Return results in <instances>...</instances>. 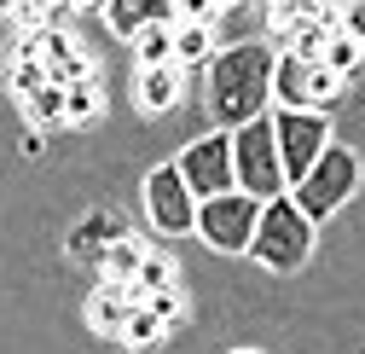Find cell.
Masks as SVG:
<instances>
[{
  "label": "cell",
  "mask_w": 365,
  "mask_h": 354,
  "mask_svg": "<svg viewBox=\"0 0 365 354\" xmlns=\"http://www.w3.org/2000/svg\"><path fill=\"white\" fill-rule=\"evenodd\" d=\"M267 87H272V47H261V41H238L209 59V111L220 134L267 111Z\"/></svg>",
  "instance_id": "cell-1"
},
{
  "label": "cell",
  "mask_w": 365,
  "mask_h": 354,
  "mask_svg": "<svg viewBox=\"0 0 365 354\" xmlns=\"http://www.w3.org/2000/svg\"><path fill=\"white\" fill-rule=\"evenodd\" d=\"M70 12H76L70 0H53V6H47V29H64V24H70Z\"/></svg>",
  "instance_id": "cell-24"
},
{
  "label": "cell",
  "mask_w": 365,
  "mask_h": 354,
  "mask_svg": "<svg viewBox=\"0 0 365 354\" xmlns=\"http://www.w3.org/2000/svg\"><path fill=\"white\" fill-rule=\"evenodd\" d=\"M122 238H128V221H122L116 209H93V215H81V221H76V233H70V256H76V261H93V268H99L105 250L122 244Z\"/></svg>",
  "instance_id": "cell-9"
},
{
  "label": "cell",
  "mask_w": 365,
  "mask_h": 354,
  "mask_svg": "<svg viewBox=\"0 0 365 354\" xmlns=\"http://www.w3.org/2000/svg\"><path fill=\"white\" fill-rule=\"evenodd\" d=\"M232 181L255 203L284 198V168H279V146H272V122L267 116L244 122L238 134H232Z\"/></svg>",
  "instance_id": "cell-3"
},
{
  "label": "cell",
  "mask_w": 365,
  "mask_h": 354,
  "mask_svg": "<svg viewBox=\"0 0 365 354\" xmlns=\"http://www.w3.org/2000/svg\"><path fill=\"white\" fill-rule=\"evenodd\" d=\"M325 47H331V29L319 24V18H302L284 35V59H302V64H325Z\"/></svg>",
  "instance_id": "cell-13"
},
{
  "label": "cell",
  "mask_w": 365,
  "mask_h": 354,
  "mask_svg": "<svg viewBox=\"0 0 365 354\" xmlns=\"http://www.w3.org/2000/svg\"><path fill=\"white\" fill-rule=\"evenodd\" d=\"M133 53H140V70H163V64H174V24H168V18L145 24L140 35H133Z\"/></svg>",
  "instance_id": "cell-12"
},
{
  "label": "cell",
  "mask_w": 365,
  "mask_h": 354,
  "mask_svg": "<svg viewBox=\"0 0 365 354\" xmlns=\"http://www.w3.org/2000/svg\"><path fill=\"white\" fill-rule=\"evenodd\" d=\"M145 314L168 331V325H180V314H186V296H180V290H151L145 296Z\"/></svg>",
  "instance_id": "cell-22"
},
{
  "label": "cell",
  "mask_w": 365,
  "mask_h": 354,
  "mask_svg": "<svg viewBox=\"0 0 365 354\" xmlns=\"http://www.w3.org/2000/svg\"><path fill=\"white\" fill-rule=\"evenodd\" d=\"M180 87H186V76H180L174 64H163V70H140V81H133V99H140V111H174L180 105Z\"/></svg>",
  "instance_id": "cell-10"
},
{
  "label": "cell",
  "mask_w": 365,
  "mask_h": 354,
  "mask_svg": "<svg viewBox=\"0 0 365 354\" xmlns=\"http://www.w3.org/2000/svg\"><path fill=\"white\" fill-rule=\"evenodd\" d=\"M359 59H365V47H354L348 35H331V47H325V70H331V76L348 81V76L359 70Z\"/></svg>",
  "instance_id": "cell-21"
},
{
  "label": "cell",
  "mask_w": 365,
  "mask_h": 354,
  "mask_svg": "<svg viewBox=\"0 0 365 354\" xmlns=\"http://www.w3.org/2000/svg\"><path fill=\"white\" fill-rule=\"evenodd\" d=\"M140 261H145V244L128 233V238L110 244L105 261H99V268H105V285H133V279H140Z\"/></svg>",
  "instance_id": "cell-15"
},
{
  "label": "cell",
  "mask_w": 365,
  "mask_h": 354,
  "mask_svg": "<svg viewBox=\"0 0 365 354\" xmlns=\"http://www.w3.org/2000/svg\"><path fill=\"white\" fill-rule=\"evenodd\" d=\"M99 111H105L99 76H93V81H76V87H64V122H93Z\"/></svg>",
  "instance_id": "cell-18"
},
{
  "label": "cell",
  "mask_w": 365,
  "mask_h": 354,
  "mask_svg": "<svg viewBox=\"0 0 365 354\" xmlns=\"http://www.w3.org/2000/svg\"><path fill=\"white\" fill-rule=\"evenodd\" d=\"M302 18H313V6H307V0H272V6H267V29L279 35V41H284Z\"/></svg>",
  "instance_id": "cell-20"
},
{
  "label": "cell",
  "mask_w": 365,
  "mask_h": 354,
  "mask_svg": "<svg viewBox=\"0 0 365 354\" xmlns=\"http://www.w3.org/2000/svg\"><path fill=\"white\" fill-rule=\"evenodd\" d=\"M354 186H359V157H354L348 146H331L325 157L302 174V186H290L284 198H290L307 221H331V215L354 198Z\"/></svg>",
  "instance_id": "cell-4"
},
{
  "label": "cell",
  "mask_w": 365,
  "mask_h": 354,
  "mask_svg": "<svg viewBox=\"0 0 365 354\" xmlns=\"http://www.w3.org/2000/svg\"><path fill=\"white\" fill-rule=\"evenodd\" d=\"M255 221H261V203H255V198L226 192V198L197 203L192 233H197L209 250H220V256H238V250H250V238H255Z\"/></svg>",
  "instance_id": "cell-7"
},
{
  "label": "cell",
  "mask_w": 365,
  "mask_h": 354,
  "mask_svg": "<svg viewBox=\"0 0 365 354\" xmlns=\"http://www.w3.org/2000/svg\"><path fill=\"white\" fill-rule=\"evenodd\" d=\"M145 209H151V221H157V233H192V221H197V203H192L186 181L174 174V163L145 174Z\"/></svg>",
  "instance_id": "cell-8"
},
{
  "label": "cell",
  "mask_w": 365,
  "mask_h": 354,
  "mask_svg": "<svg viewBox=\"0 0 365 354\" xmlns=\"http://www.w3.org/2000/svg\"><path fill=\"white\" fill-rule=\"evenodd\" d=\"M6 87L12 93H41V87H47V64H29V59H12V70H6Z\"/></svg>",
  "instance_id": "cell-23"
},
{
  "label": "cell",
  "mask_w": 365,
  "mask_h": 354,
  "mask_svg": "<svg viewBox=\"0 0 365 354\" xmlns=\"http://www.w3.org/2000/svg\"><path fill=\"white\" fill-rule=\"evenodd\" d=\"M272 146H279V168H284V186H302V174L331 151V116H313V111H272Z\"/></svg>",
  "instance_id": "cell-5"
},
{
  "label": "cell",
  "mask_w": 365,
  "mask_h": 354,
  "mask_svg": "<svg viewBox=\"0 0 365 354\" xmlns=\"http://www.w3.org/2000/svg\"><path fill=\"white\" fill-rule=\"evenodd\" d=\"M163 337H168V331L145 314V308H133V314H128V325H122V343H128V348H157Z\"/></svg>",
  "instance_id": "cell-19"
},
{
  "label": "cell",
  "mask_w": 365,
  "mask_h": 354,
  "mask_svg": "<svg viewBox=\"0 0 365 354\" xmlns=\"http://www.w3.org/2000/svg\"><path fill=\"white\" fill-rule=\"evenodd\" d=\"M24 111H29V122H35V134H47V128H58L64 122V87H41V93H29L24 99Z\"/></svg>",
  "instance_id": "cell-17"
},
{
  "label": "cell",
  "mask_w": 365,
  "mask_h": 354,
  "mask_svg": "<svg viewBox=\"0 0 365 354\" xmlns=\"http://www.w3.org/2000/svg\"><path fill=\"white\" fill-rule=\"evenodd\" d=\"M238 354H261V348H238Z\"/></svg>",
  "instance_id": "cell-25"
},
{
  "label": "cell",
  "mask_w": 365,
  "mask_h": 354,
  "mask_svg": "<svg viewBox=\"0 0 365 354\" xmlns=\"http://www.w3.org/2000/svg\"><path fill=\"white\" fill-rule=\"evenodd\" d=\"M151 290H174V261H168L163 250H145L140 279L128 285V302H133V308H145V296H151Z\"/></svg>",
  "instance_id": "cell-14"
},
{
  "label": "cell",
  "mask_w": 365,
  "mask_h": 354,
  "mask_svg": "<svg viewBox=\"0 0 365 354\" xmlns=\"http://www.w3.org/2000/svg\"><path fill=\"white\" fill-rule=\"evenodd\" d=\"M313 250V221L290 203V198H272L261 203V221H255V238H250V256L261 261L267 273H296Z\"/></svg>",
  "instance_id": "cell-2"
},
{
  "label": "cell",
  "mask_w": 365,
  "mask_h": 354,
  "mask_svg": "<svg viewBox=\"0 0 365 354\" xmlns=\"http://www.w3.org/2000/svg\"><path fill=\"white\" fill-rule=\"evenodd\" d=\"M209 59H215V35L180 24V29H174V70L186 76V70H197V64H209Z\"/></svg>",
  "instance_id": "cell-16"
},
{
  "label": "cell",
  "mask_w": 365,
  "mask_h": 354,
  "mask_svg": "<svg viewBox=\"0 0 365 354\" xmlns=\"http://www.w3.org/2000/svg\"><path fill=\"white\" fill-rule=\"evenodd\" d=\"M128 314H133L128 285H99L93 296H87V320H93V331H105V337H122Z\"/></svg>",
  "instance_id": "cell-11"
},
{
  "label": "cell",
  "mask_w": 365,
  "mask_h": 354,
  "mask_svg": "<svg viewBox=\"0 0 365 354\" xmlns=\"http://www.w3.org/2000/svg\"><path fill=\"white\" fill-rule=\"evenodd\" d=\"M174 174L186 181L192 203H209V198L238 192V181H232V134H203V140H192L186 151H180Z\"/></svg>",
  "instance_id": "cell-6"
}]
</instances>
